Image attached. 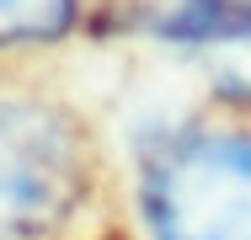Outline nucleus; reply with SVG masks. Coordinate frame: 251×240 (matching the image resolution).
<instances>
[{
    "label": "nucleus",
    "instance_id": "obj_3",
    "mask_svg": "<svg viewBox=\"0 0 251 240\" xmlns=\"http://www.w3.org/2000/svg\"><path fill=\"white\" fill-rule=\"evenodd\" d=\"M155 32L171 43H251V0H160Z\"/></svg>",
    "mask_w": 251,
    "mask_h": 240
},
{
    "label": "nucleus",
    "instance_id": "obj_2",
    "mask_svg": "<svg viewBox=\"0 0 251 240\" xmlns=\"http://www.w3.org/2000/svg\"><path fill=\"white\" fill-rule=\"evenodd\" d=\"M91 187L75 123L38 101H0V240L59 230Z\"/></svg>",
    "mask_w": 251,
    "mask_h": 240
},
{
    "label": "nucleus",
    "instance_id": "obj_1",
    "mask_svg": "<svg viewBox=\"0 0 251 240\" xmlns=\"http://www.w3.org/2000/svg\"><path fill=\"white\" fill-rule=\"evenodd\" d=\"M145 219L155 240H251V139L193 128L155 144Z\"/></svg>",
    "mask_w": 251,
    "mask_h": 240
},
{
    "label": "nucleus",
    "instance_id": "obj_4",
    "mask_svg": "<svg viewBox=\"0 0 251 240\" xmlns=\"http://www.w3.org/2000/svg\"><path fill=\"white\" fill-rule=\"evenodd\" d=\"M75 16V0H0V48L59 38Z\"/></svg>",
    "mask_w": 251,
    "mask_h": 240
}]
</instances>
